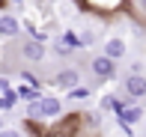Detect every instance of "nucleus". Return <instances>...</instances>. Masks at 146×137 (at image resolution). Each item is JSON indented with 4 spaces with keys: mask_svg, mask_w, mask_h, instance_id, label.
Instances as JSON below:
<instances>
[{
    "mask_svg": "<svg viewBox=\"0 0 146 137\" xmlns=\"http://www.w3.org/2000/svg\"><path fill=\"white\" fill-rule=\"evenodd\" d=\"M122 87H125V95H131L134 101L146 99V75H131L128 71V77L122 81Z\"/></svg>",
    "mask_w": 146,
    "mask_h": 137,
    "instance_id": "f257e3e1",
    "label": "nucleus"
},
{
    "mask_svg": "<svg viewBox=\"0 0 146 137\" xmlns=\"http://www.w3.org/2000/svg\"><path fill=\"white\" fill-rule=\"evenodd\" d=\"M21 57L30 63H42L45 60V42H39V39H27V42H21Z\"/></svg>",
    "mask_w": 146,
    "mask_h": 137,
    "instance_id": "f03ea898",
    "label": "nucleus"
},
{
    "mask_svg": "<svg viewBox=\"0 0 146 137\" xmlns=\"http://www.w3.org/2000/svg\"><path fill=\"white\" fill-rule=\"evenodd\" d=\"M21 33V21L12 12H0V39H15Z\"/></svg>",
    "mask_w": 146,
    "mask_h": 137,
    "instance_id": "7ed1b4c3",
    "label": "nucleus"
},
{
    "mask_svg": "<svg viewBox=\"0 0 146 137\" xmlns=\"http://www.w3.org/2000/svg\"><path fill=\"white\" fill-rule=\"evenodd\" d=\"M104 54L110 57V60H122L125 54H128V42H125L122 36H110V39H104Z\"/></svg>",
    "mask_w": 146,
    "mask_h": 137,
    "instance_id": "20e7f679",
    "label": "nucleus"
},
{
    "mask_svg": "<svg viewBox=\"0 0 146 137\" xmlns=\"http://www.w3.org/2000/svg\"><path fill=\"white\" fill-rule=\"evenodd\" d=\"M54 83H57V89H75V87H81V71L78 69H63V71H57V77H54Z\"/></svg>",
    "mask_w": 146,
    "mask_h": 137,
    "instance_id": "39448f33",
    "label": "nucleus"
},
{
    "mask_svg": "<svg viewBox=\"0 0 146 137\" xmlns=\"http://www.w3.org/2000/svg\"><path fill=\"white\" fill-rule=\"evenodd\" d=\"M90 69H92V75H98V77H110V75L116 71V60H110L108 54H102V57H92Z\"/></svg>",
    "mask_w": 146,
    "mask_h": 137,
    "instance_id": "423d86ee",
    "label": "nucleus"
},
{
    "mask_svg": "<svg viewBox=\"0 0 146 137\" xmlns=\"http://www.w3.org/2000/svg\"><path fill=\"white\" fill-rule=\"evenodd\" d=\"M42 113H45V119H57L63 113V101L57 95H42Z\"/></svg>",
    "mask_w": 146,
    "mask_h": 137,
    "instance_id": "0eeeda50",
    "label": "nucleus"
},
{
    "mask_svg": "<svg viewBox=\"0 0 146 137\" xmlns=\"http://www.w3.org/2000/svg\"><path fill=\"white\" fill-rule=\"evenodd\" d=\"M60 42H63L69 51H81V48H84V39H81V33H78V30H72V27H66V30H63Z\"/></svg>",
    "mask_w": 146,
    "mask_h": 137,
    "instance_id": "6e6552de",
    "label": "nucleus"
},
{
    "mask_svg": "<svg viewBox=\"0 0 146 137\" xmlns=\"http://www.w3.org/2000/svg\"><path fill=\"white\" fill-rule=\"evenodd\" d=\"M116 119H122V122H128V125H134V122H140V119H143V107H140V104H134V101H131L128 107H125L122 113L116 116Z\"/></svg>",
    "mask_w": 146,
    "mask_h": 137,
    "instance_id": "1a4fd4ad",
    "label": "nucleus"
},
{
    "mask_svg": "<svg viewBox=\"0 0 146 137\" xmlns=\"http://www.w3.org/2000/svg\"><path fill=\"white\" fill-rule=\"evenodd\" d=\"M24 113H27L30 119H45V113H42V99H33V101H27Z\"/></svg>",
    "mask_w": 146,
    "mask_h": 137,
    "instance_id": "9d476101",
    "label": "nucleus"
},
{
    "mask_svg": "<svg viewBox=\"0 0 146 137\" xmlns=\"http://www.w3.org/2000/svg\"><path fill=\"white\" fill-rule=\"evenodd\" d=\"M15 101H18V93H6V95H0V113L12 110V107H15Z\"/></svg>",
    "mask_w": 146,
    "mask_h": 137,
    "instance_id": "9b49d317",
    "label": "nucleus"
},
{
    "mask_svg": "<svg viewBox=\"0 0 146 137\" xmlns=\"http://www.w3.org/2000/svg\"><path fill=\"white\" fill-rule=\"evenodd\" d=\"M81 39H84V48H90V45H96V42H98V33L92 30V24L81 30Z\"/></svg>",
    "mask_w": 146,
    "mask_h": 137,
    "instance_id": "f8f14e48",
    "label": "nucleus"
},
{
    "mask_svg": "<svg viewBox=\"0 0 146 137\" xmlns=\"http://www.w3.org/2000/svg\"><path fill=\"white\" fill-rule=\"evenodd\" d=\"M21 83H27V87H36V89H39V77L33 75V71H21Z\"/></svg>",
    "mask_w": 146,
    "mask_h": 137,
    "instance_id": "ddd939ff",
    "label": "nucleus"
},
{
    "mask_svg": "<svg viewBox=\"0 0 146 137\" xmlns=\"http://www.w3.org/2000/svg\"><path fill=\"white\" fill-rule=\"evenodd\" d=\"M90 95V89H84V87H75V89H69V99H87Z\"/></svg>",
    "mask_w": 146,
    "mask_h": 137,
    "instance_id": "4468645a",
    "label": "nucleus"
},
{
    "mask_svg": "<svg viewBox=\"0 0 146 137\" xmlns=\"http://www.w3.org/2000/svg\"><path fill=\"white\" fill-rule=\"evenodd\" d=\"M92 6H96V9H110V6L113 3H119V0H90Z\"/></svg>",
    "mask_w": 146,
    "mask_h": 137,
    "instance_id": "2eb2a0df",
    "label": "nucleus"
},
{
    "mask_svg": "<svg viewBox=\"0 0 146 137\" xmlns=\"http://www.w3.org/2000/svg\"><path fill=\"white\" fill-rule=\"evenodd\" d=\"M0 137H24V134H21V128H9L6 125L3 131H0Z\"/></svg>",
    "mask_w": 146,
    "mask_h": 137,
    "instance_id": "dca6fc26",
    "label": "nucleus"
},
{
    "mask_svg": "<svg viewBox=\"0 0 146 137\" xmlns=\"http://www.w3.org/2000/svg\"><path fill=\"white\" fill-rule=\"evenodd\" d=\"M6 93H15V89L9 87V77H3V75H0V95H6Z\"/></svg>",
    "mask_w": 146,
    "mask_h": 137,
    "instance_id": "f3484780",
    "label": "nucleus"
},
{
    "mask_svg": "<svg viewBox=\"0 0 146 137\" xmlns=\"http://www.w3.org/2000/svg\"><path fill=\"white\" fill-rule=\"evenodd\" d=\"M6 3H9V6H24L27 0H6Z\"/></svg>",
    "mask_w": 146,
    "mask_h": 137,
    "instance_id": "a211bd4d",
    "label": "nucleus"
},
{
    "mask_svg": "<svg viewBox=\"0 0 146 137\" xmlns=\"http://www.w3.org/2000/svg\"><path fill=\"white\" fill-rule=\"evenodd\" d=\"M3 128H6V119H3V113H0V131H3Z\"/></svg>",
    "mask_w": 146,
    "mask_h": 137,
    "instance_id": "6ab92c4d",
    "label": "nucleus"
},
{
    "mask_svg": "<svg viewBox=\"0 0 146 137\" xmlns=\"http://www.w3.org/2000/svg\"><path fill=\"white\" fill-rule=\"evenodd\" d=\"M122 137H128V134H122Z\"/></svg>",
    "mask_w": 146,
    "mask_h": 137,
    "instance_id": "aec40b11",
    "label": "nucleus"
},
{
    "mask_svg": "<svg viewBox=\"0 0 146 137\" xmlns=\"http://www.w3.org/2000/svg\"><path fill=\"white\" fill-rule=\"evenodd\" d=\"M0 3H3V0H0Z\"/></svg>",
    "mask_w": 146,
    "mask_h": 137,
    "instance_id": "412c9836",
    "label": "nucleus"
}]
</instances>
